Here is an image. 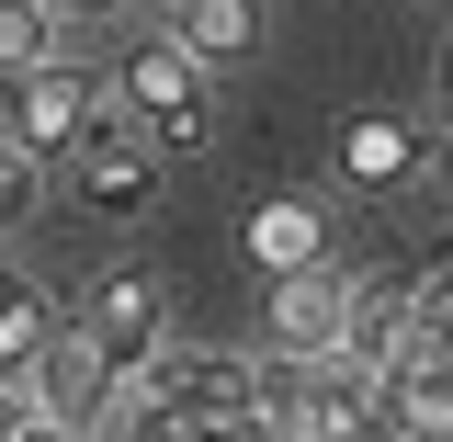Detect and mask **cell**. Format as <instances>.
Here are the masks:
<instances>
[{
  "label": "cell",
  "mask_w": 453,
  "mask_h": 442,
  "mask_svg": "<svg viewBox=\"0 0 453 442\" xmlns=\"http://www.w3.org/2000/svg\"><path fill=\"white\" fill-rule=\"evenodd\" d=\"M261 363H238L216 340H159L136 375H113L103 431H250Z\"/></svg>",
  "instance_id": "6da1fadb"
},
{
  "label": "cell",
  "mask_w": 453,
  "mask_h": 442,
  "mask_svg": "<svg viewBox=\"0 0 453 442\" xmlns=\"http://www.w3.org/2000/svg\"><path fill=\"white\" fill-rule=\"evenodd\" d=\"M57 182H68L91 216H148V205H159V136H148L125 103H103L91 125H80V148L57 159Z\"/></svg>",
  "instance_id": "7a4b0ae2"
},
{
  "label": "cell",
  "mask_w": 453,
  "mask_h": 442,
  "mask_svg": "<svg viewBox=\"0 0 453 442\" xmlns=\"http://www.w3.org/2000/svg\"><path fill=\"white\" fill-rule=\"evenodd\" d=\"M103 103H113L103 80H91V68H68V57L46 46L35 68H12V91H0V125H12V148H23L35 170H57L68 148H80V125H91Z\"/></svg>",
  "instance_id": "3957f363"
},
{
  "label": "cell",
  "mask_w": 453,
  "mask_h": 442,
  "mask_svg": "<svg viewBox=\"0 0 453 442\" xmlns=\"http://www.w3.org/2000/svg\"><path fill=\"white\" fill-rule=\"evenodd\" d=\"M113 103L136 113L159 148H204V136H216V103H204V57H193V46H170V35L125 46V68H113Z\"/></svg>",
  "instance_id": "277c9868"
},
{
  "label": "cell",
  "mask_w": 453,
  "mask_h": 442,
  "mask_svg": "<svg viewBox=\"0 0 453 442\" xmlns=\"http://www.w3.org/2000/svg\"><path fill=\"white\" fill-rule=\"evenodd\" d=\"M80 340L103 352L113 375H136V363L170 340V295H159V273H136V261H125V273H103V283H91V306H80Z\"/></svg>",
  "instance_id": "5b68a950"
},
{
  "label": "cell",
  "mask_w": 453,
  "mask_h": 442,
  "mask_svg": "<svg viewBox=\"0 0 453 442\" xmlns=\"http://www.w3.org/2000/svg\"><path fill=\"white\" fill-rule=\"evenodd\" d=\"M35 408H46V431H103V397H113V363L80 340V318H57V340L35 352Z\"/></svg>",
  "instance_id": "8992f818"
},
{
  "label": "cell",
  "mask_w": 453,
  "mask_h": 442,
  "mask_svg": "<svg viewBox=\"0 0 453 442\" xmlns=\"http://www.w3.org/2000/svg\"><path fill=\"white\" fill-rule=\"evenodd\" d=\"M340 318H351V273L329 250L273 273V352H340Z\"/></svg>",
  "instance_id": "52a82bcc"
},
{
  "label": "cell",
  "mask_w": 453,
  "mask_h": 442,
  "mask_svg": "<svg viewBox=\"0 0 453 442\" xmlns=\"http://www.w3.org/2000/svg\"><path fill=\"white\" fill-rule=\"evenodd\" d=\"M159 35H170V46H193L204 68H238V57L261 46V0H170Z\"/></svg>",
  "instance_id": "ba28073f"
},
{
  "label": "cell",
  "mask_w": 453,
  "mask_h": 442,
  "mask_svg": "<svg viewBox=\"0 0 453 442\" xmlns=\"http://www.w3.org/2000/svg\"><path fill=\"white\" fill-rule=\"evenodd\" d=\"M340 182H363V193L419 182V136H408V125H386V113H363V125L340 136Z\"/></svg>",
  "instance_id": "9c48e42d"
},
{
  "label": "cell",
  "mask_w": 453,
  "mask_h": 442,
  "mask_svg": "<svg viewBox=\"0 0 453 442\" xmlns=\"http://www.w3.org/2000/svg\"><path fill=\"white\" fill-rule=\"evenodd\" d=\"M238 250H250L261 273H295V261L329 250V216H318V205H261V216L238 227Z\"/></svg>",
  "instance_id": "30bf717a"
},
{
  "label": "cell",
  "mask_w": 453,
  "mask_h": 442,
  "mask_svg": "<svg viewBox=\"0 0 453 442\" xmlns=\"http://www.w3.org/2000/svg\"><path fill=\"white\" fill-rule=\"evenodd\" d=\"M46 340H57V306H46V295H35V283H23V273H0V375L23 386Z\"/></svg>",
  "instance_id": "8fae6325"
},
{
  "label": "cell",
  "mask_w": 453,
  "mask_h": 442,
  "mask_svg": "<svg viewBox=\"0 0 453 442\" xmlns=\"http://www.w3.org/2000/svg\"><path fill=\"white\" fill-rule=\"evenodd\" d=\"M386 420L453 442V363H396V375H386Z\"/></svg>",
  "instance_id": "7c38bea8"
},
{
  "label": "cell",
  "mask_w": 453,
  "mask_h": 442,
  "mask_svg": "<svg viewBox=\"0 0 453 442\" xmlns=\"http://www.w3.org/2000/svg\"><path fill=\"white\" fill-rule=\"evenodd\" d=\"M46 46H57V12H46V0H0V80L35 68Z\"/></svg>",
  "instance_id": "4fadbf2b"
},
{
  "label": "cell",
  "mask_w": 453,
  "mask_h": 442,
  "mask_svg": "<svg viewBox=\"0 0 453 442\" xmlns=\"http://www.w3.org/2000/svg\"><path fill=\"white\" fill-rule=\"evenodd\" d=\"M23 216H35V159H23V148L0 136V238H12Z\"/></svg>",
  "instance_id": "5bb4252c"
},
{
  "label": "cell",
  "mask_w": 453,
  "mask_h": 442,
  "mask_svg": "<svg viewBox=\"0 0 453 442\" xmlns=\"http://www.w3.org/2000/svg\"><path fill=\"white\" fill-rule=\"evenodd\" d=\"M12 431H46V408H35V386L0 375V442H12Z\"/></svg>",
  "instance_id": "9a60e30c"
},
{
  "label": "cell",
  "mask_w": 453,
  "mask_h": 442,
  "mask_svg": "<svg viewBox=\"0 0 453 442\" xmlns=\"http://www.w3.org/2000/svg\"><path fill=\"white\" fill-rule=\"evenodd\" d=\"M419 182H431V193H453V136H431V148H419Z\"/></svg>",
  "instance_id": "2e32d148"
},
{
  "label": "cell",
  "mask_w": 453,
  "mask_h": 442,
  "mask_svg": "<svg viewBox=\"0 0 453 442\" xmlns=\"http://www.w3.org/2000/svg\"><path fill=\"white\" fill-rule=\"evenodd\" d=\"M442 91H453V46H442Z\"/></svg>",
  "instance_id": "e0dca14e"
}]
</instances>
